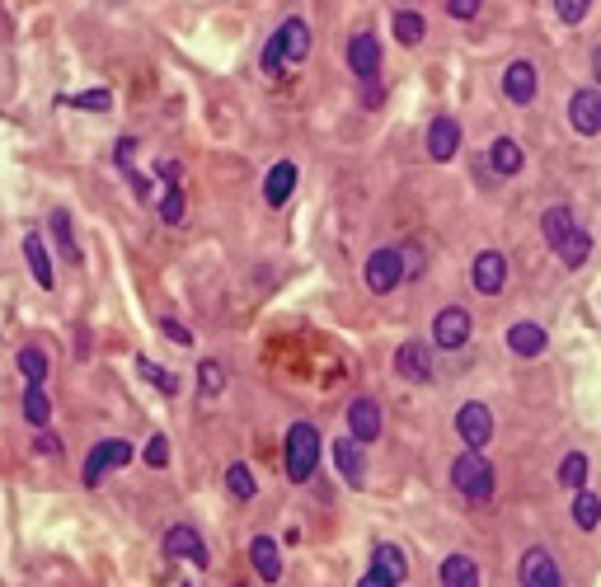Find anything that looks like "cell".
<instances>
[{
    "instance_id": "obj_1",
    "label": "cell",
    "mask_w": 601,
    "mask_h": 587,
    "mask_svg": "<svg viewBox=\"0 0 601 587\" xmlns=\"http://www.w3.org/2000/svg\"><path fill=\"white\" fill-rule=\"evenodd\" d=\"M282 456H287V479L306 484L315 475V465H320V433H315V423H292L287 442H282Z\"/></svg>"
},
{
    "instance_id": "obj_2",
    "label": "cell",
    "mask_w": 601,
    "mask_h": 587,
    "mask_svg": "<svg viewBox=\"0 0 601 587\" xmlns=\"http://www.w3.org/2000/svg\"><path fill=\"white\" fill-rule=\"evenodd\" d=\"M451 484H456V494H465V503H489L494 498V465L479 451H461L451 461Z\"/></svg>"
},
{
    "instance_id": "obj_3",
    "label": "cell",
    "mask_w": 601,
    "mask_h": 587,
    "mask_svg": "<svg viewBox=\"0 0 601 587\" xmlns=\"http://www.w3.org/2000/svg\"><path fill=\"white\" fill-rule=\"evenodd\" d=\"M132 461V447H127L123 437H108V442H94V451L85 456V470H80V479H85V489H99V479L108 475V470H118V465Z\"/></svg>"
},
{
    "instance_id": "obj_4",
    "label": "cell",
    "mask_w": 601,
    "mask_h": 587,
    "mask_svg": "<svg viewBox=\"0 0 601 587\" xmlns=\"http://www.w3.org/2000/svg\"><path fill=\"white\" fill-rule=\"evenodd\" d=\"M362 278H367V287L376 296H386V292H395L404 282V254L400 249H376L367 259V268H362Z\"/></svg>"
},
{
    "instance_id": "obj_5",
    "label": "cell",
    "mask_w": 601,
    "mask_h": 587,
    "mask_svg": "<svg viewBox=\"0 0 601 587\" xmlns=\"http://www.w3.org/2000/svg\"><path fill=\"white\" fill-rule=\"evenodd\" d=\"M456 433H461V442L470 451L479 447H489V437H494V414H489V404H461V414H456Z\"/></svg>"
},
{
    "instance_id": "obj_6",
    "label": "cell",
    "mask_w": 601,
    "mask_h": 587,
    "mask_svg": "<svg viewBox=\"0 0 601 587\" xmlns=\"http://www.w3.org/2000/svg\"><path fill=\"white\" fill-rule=\"evenodd\" d=\"M517 583L522 587H564V573H559L555 555L550 550H526L522 564H517Z\"/></svg>"
},
{
    "instance_id": "obj_7",
    "label": "cell",
    "mask_w": 601,
    "mask_h": 587,
    "mask_svg": "<svg viewBox=\"0 0 601 587\" xmlns=\"http://www.w3.org/2000/svg\"><path fill=\"white\" fill-rule=\"evenodd\" d=\"M465 339H470V310L465 306L437 310V320H432V343L447 348V353H456V348H465Z\"/></svg>"
},
{
    "instance_id": "obj_8",
    "label": "cell",
    "mask_w": 601,
    "mask_h": 587,
    "mask_svg": "<svg viewBox=\"0 0 601 587\" xmlns=\"http://www.w3.org/2000/svg\"><path fill=\"white\" fill-rule=\"evenodd\" d=\"M470 282H475L479 296H498V292H503V282H508V259H503L498 249H484V254H475Z\"/></svg>"
},
{
    "instance_id": "obj_9",
    "label": "cell",
    "mask_w": 601,
    "mask_h": 587,
    "mask_svg": "<svg viewBox=\"0 0 601 587\" xmlns=\"http://www.w3.org/2000/svg\"><path fill=\"white\" fill-rule=\"evenodd\" d=\"M348 437H353L357 447L381 437V404L371 400V395H357V400L348 404Z\"/></svg>"
},
{
    "instance_id": "obj_10",
    "label": "cell",
    "mask_w": 601,
    "mask_h": 587,
    "mask_svg": "<svg viewBox=\"0 0 601 587\" xmlns=\"http://www.w3.org/2000/svg\"><path fill=\"white\" fill-rule=\"evenodd\" d=\"M165 555L170 559H188L193 569H207V545H202V536L193 531V526H170L165 531Z\"/></svg>"
},
{
    "instance_id": "obj_11",
    "label": "cell",
    "mask_w": 601,
    "mask_h": 587,
    "mask_svg": "<svg viewBox=\"0 0 601 587\" xmlns=\"http://www.w3.org/2000/svg\"><path fill=\"white\" fill-rule=\"evenodd\" d=\"M348 66H353V76H362V80L381 76V43H376V33H353V38H348Z\"/></svg>"
},
{
    "instance_id": "obj_12",
    "label": "cell",
    "mask_w": 601,
    "mask_h": 587,
    "mask_svg": "<svg viewBox=\"0 0 601 587\" xmlns=\"http://www.w3.org/2000/svg\"><path fill=\"white\" fill-rule=\"evenodd\" d=\"M395 371L404 381H432V348L423 339H409L395 348Z\"/></svg>"
},
{
    "instance_id": "obj_13",
    "label": "cell",
    "mask_w": 601,
    "mask_h": 587,
    "mask_svg": "<svg viewBox=\"0 0 601 587\" xmlns=\"http://www.w3.org/2000/svg\"><path fill=\"white\" fill-rule=\"evenodd\" d=\"M371 578H381L386 587H400L404 578H409V559H404V550L400 545H376L371 550Z\"/></svg>"
},
{
    "instance_id": "obj_14",
    "label": "cell",
    "mask_w": 601,
    "mask_h": 587,
    "mask_svg": "<svg viewBox=\"0 0 601 587\" xmlns=\"http://www.w3.org/2000/svg\"><path fill=\"white\" fill-rule=\"evenodd\" d=\"M569 123L573 132H583V137H597L601 132V90H578L569 99Z\"/></svg>"
},
{
    "instance_id": "obj_15",
    "label": "cell",
    "mask_w": 601,
    "mask_h": 587,
    "mask_svg": "<svg viewBox=\"0 0 601 587\" xmlns=\"http://www.w3.org/2000/svg\"><path fill=\"white\" fill-rule=\"evenodd\" d=\"M503 94H508V104L526 109V104L536 99V66H531V62H512L508 71H503Z\"/></svg>"
},
{
    "instance_id": "obj_16",
    "label": "cell",
    "mask_w": 601,
    "mask_h": 587,
    "mask_svg": "<svg viewBox=\"0 0 601 587\" xmlns=\"http://www.w3.org/2000/svg\"><path fill=\"white\" fill-rule=\"evenodd\" d=\"M456 146H461V123H456L451 113L432 118V127H428V155H432V160H451Z\"/></svg>"
},
{
    "instance_id": "obj_17",
    "label": "cell",
    "mask_w": 601,
    "mask_h": 587,
    "mask_svg": "<svg viewBox=\"0 0 601 587\" xmlns=\"http://www.w3.org/2000/svg\"><path fill=\"white\" fill-rule=\"evenodd\" d=\"M334 465H339V475L348 489H362V479H367V461H362V447H357L353 437H339L334 442Z\"/></svg>"
},
{
    "instance_id": "obj_18",
    "label": "cell",
    "mask_w": 601,
    "mask_h": 587,
    "mask_svg": "<svg viewBox=\"0 0 601 587\" xmlns=\"http://www.w3.org/2000/svg\"><path fill=\"white\" fill-rule=\"evenodd\" d=\"M24 259H29L33 282H38L43 292H52V287H57V273H52V259H47V245H43V235L38 231L24 235Z\"/></svg>"
},
{
    "instance_id": "obj_19",
    "label": "cell",
    "mask_w": 601,
    "mask_h": 587,
    "mask_svg": "<svg viewBox=\"0 0 601 587\" xmlns=\"http://www.w3.org/2000/svg\"><path fill=\"white\" fill-rule=\"evenodd\" d=\"M249 564H254V573H259L263 583H278L282 578L278 541H273V536H254V541H249Z\"/></svg>"
},
{
    "instance_id": "obj_20",
    "label": "cell",
    "mask_w": 601,
    "mask_h": 587,
    "mask_svg": "<svg viewBox=\"0 0 601 587\" xmlns=\"http://www.w3.org/2000/svg\"><path fill=\"white\" fill-rule=\"evenodd\" d=\"M437 583L442 587H479V564L470 555H447L442 569H437Z\"/></svg>"
},
{
    "instance_id": "obj_21",
    "label": "cell",
    "mask_w": 601,
    "mask_h": 587,
    "mask_svg": "<svg viewBox=\"0 0 601 587\" xmlns=\"http://www.w3.org/2000/svg\"><path fill=\"white\" fill-rule=\"evenodd\" d=\"M292 188H296V165H292V160H278V165L268 170V179H263L268 207H282V202L292 198Z\"/></svg>"
},
{
    "instance_id": "obj_22",
    "label": "cell",
    "mask_w": 601,
    "mask_h": 587,
    "mask_svg": "<svg viewBox=\"0 0 601 587\" xmlns=\"http://www.w3.org/2000/svg\"><path fill=\"white\" fill-rule=\"evenodd\" d=\"M278 43H282V62H306L310 52V29L301 24V19H287L278 29Z\"/></svg>"
},
{
    "instance_id": "obj_23",
    "label": "cell",
    "mask_w": 601,
    "mask_h": 587,
    "mask_svg": "<svg viewBox=\"0 0 601 587\" xmlns=\"http://www.w3.org/2000/svg\"><path fill=\"white\" fill-rule=\"evenodd\" d=\"M540 231H545V245H550V249L559 254V245H564V240H569V235L578 231V221H573L569 207H550V212L540 217Z\"/></svg>"
},
{
    "instance_id": "obj_24",
    "label": "cell",
    "mask_w": 601,
    "mask_h": 587,
    "mask_svg": "<svg viewBox=\"0 0 601 587\" xmlns=\"http://www.w3.org/2000/svg\"><path fill=\"white\" fill-rule=\"evenodd\" d=\"M508 348H512L517 357H540V353H545V329L531 325V320L512 325V329H508Z\"/></svg>"
},
{
    "instance_id": "obj_25",
    "label": "cell",
    "mask_w": 601,
    "mask_h": 587,
    "mask_svg": "<svg viewBox=\"0 0 601 587\" xmlns=\"http://www.w3.org/2000/svg\"><path fill=\"white\" fill-rule=\"evenodd\" d=\"M47 226H52V240H57V249H62V259L66 263H80V245H76V231H71V212H66V207H57Z\"/></svg>"
},
{
    "instance_id": "obj_26",
    "label": "cell",
    "mask_w": 601,
    "mask_h": 587,
    "mask_svg": "<svg viewBox=\"0 0 601 587\" xmlns=\"http://www.w3.org/2000/svg\"><path fill=\"white\" fill-rule=\"evenodd\" d=\"M489 165H494L498 174H517L526 165V155H522V146H517L512 137H498L494 151H489Z\"/></svg>"
},
{
    "instance_id": "obj_27",
    "label": "cell",
    "mask_w": 601,
    "mask_h": 587,
    "mask_svg": "<svg viewBox=\"0 0 601 587\" xmlns=\"http://www.w3.org/2000/svg\"><path fill=\"white\" fill-rule=\"evenodd\" d=\"M24 418L33 423V433H43L52 423V400L43 395V386H24Z\"/></svg>"
},
{
    "instance_id": "obj_28",
    "label": "cell",
    "mask_w": 601,
    "mask_h": 587,
    "mask_svg": "<svg viewBox=\"0 0 601 587\" xmlns=\"http://www.w3.org/2000/svg\"><path fill=\"white\" fill-rule=\"evenodd\" d=\"M226 489H231L235 503H249V498L259 494V484H254V475H249V465H245V461L226 465Z\"/></svg>"
},
{
    "instance_id": "obj_29",
    "label": "cell",
    "mask_w": 601,
    "mask_h": 587,
    "mask_svg": "<svg viewBox=\"0 0 601 587\" xmlns=\"http://www.w3.org/2000/svg\"><path fill=\"white\" fill-rule=\"evenodd\" d=\"M19 376H24V381H29V386H43L47 381V353L43 348H19Z\"/></svg>"
},
{
    "instance_id": "obj_30",
    "label": "cell",
    "mask_w": 601,
    "mask_h": 587,
    "mask_svg": "<svg viewBox=\"0 0 601 587\" xmlns=\"http://www.w3.org/2000/svg\"><path fill=\"white\" fill-rule=\"evenodd\" d=\"M423 33H428V24H423V15H418V10H395V38H400L404 47L423 43Z\"/></svg>"
},
{
    "instance_id": "obj_31",
    "label": "cell",
    "mask_w": 601,
    "mask_h": 587,
    "mask_svg": "<svg viewBox=\"0 0 601 587\" xmlns=\"http://www.w3.org/2000/svg\"><path fill=\"white\" fill-rule=\"evenodd\" d=\"M587 254H592V235L587 231H573L564 245H559V259H564V268H583Z\"/></svg>"
},
{
    "instance_id": "obj_32",
    "label": "cell",
    "mask_w": 601,
    "mask_h": 587,
    "mask_svg": "<svg viewBox=\"0 0 601 587\" xmlns=\"http://www.w3.org/2000/svg\"><path fill=\"white\" fill-rule=\"evenodd\" d=\"M559 484L583 494V484H587V456L583 451H569V456H564V465H559Z\"/></svg>"
},
{
    "instance_id": "obj_33",
    "label": "cell",
    "mask_w": 601,
    "mask_h": 587,
    "mask_svg": "<svg viewBox=\"0 0 601 587\" xmlns=\"http://www.w3.org/2000/svg\"><path fill=\"white\" fill-rule=\"evenodd\" d=\"M137 371L146 376V381H151L155 390H160V395H179V376H174V371H165V367H155L151 357H141Z\"/></svg>"
},
{
    "instance_id": "obj_34",
    "label": "cell",
    "mask_w": 601,
    "mask_h": 587,
    "mask_svg": "<svg viewBox=\"0 0 601 587\" xmlns=\"http://www.w3.org/2000/svg\"><path fill=\"white\" fill-rule=\"evenodd\" d=\"M573 522L583 526V531H592V526H601V498L597 494H578L573 498Z\"/></svg>"
},
{
    "instance_id": "obj_35",
    "label": "cell",
    "mask_w": 601,
    "mask_h": 587,
    "mask_svg": "<svg viewBox=\"0 0 601 587\" xmlns=\"http://www.w3.org/2000/svg\"><path fill=\"white\" fill-rule=\"evenodd\" d=\"M221 386H226V367L207 357V362L198 367V390H202V395H221Z\"/></svg>"
},
{
    "instance_id": "obj_36",
    "label": "cell",
    "mask_w": 601,
    "mask_h": 587,
    "mask_svg": "<svg viewBox=\"0 0 601 587\" xmlns=\"http://www.w3.org/2000/svg\"><path fill=\"white\" fill-rule=\"evenodd\" d=\"M160 221H170V226L184 221V188H179V184L165 188V198H160Z\"/></svg>"
},
{
    "instance_id": "obj_37",
    "label": "cell",
    "mask_w": 601,
    "mask_h": 587,
    "mask_svg": "<svg viewBox=\"0 0 601 587\" xmlns=\"http://www.w3.org/2000/svg\"><path fill=\"white\" fill-rule=\"evenodd\" d=\"M66 104H76V109H90V113H108V109H113V94H108V90H85V94H66Z\"/></svg>"
},
{
    "instance_id": "obj_38",
    "label": "cell",
    "mask_w": 601,
    "mask_h": 587,
    "mask_svg": "<svg viewBox=\"0 0 601 587\" xmlns=\"http://www.w3.org/2000/svg\"><path fill=\"white\" fill-rule=\"evenodd\" d=\"M141 461L151 465V470H165V465H170V437L155 433L151 442H146V451H141Z\"/></svg>"
},
{
    "instance_id": "obj_39",
    "label": "cell",
    "mask_w": 601,
    "mask_h": 587,
    "mask_svg": "<svg viewBox=\"0 0 601 587\" xmlns=\"http://www.w3.org/2000/svg\"><path fill=\"white\" fill-rule=\"evenodd\" d=\"M259 66H263V76H278V71H282V43H278V33H273V38L263 43Z\"/></svg>"
},
{
    "instance_id": "obj_40",
    "label": "cell",
    "mask_w": 601,
    "mask_h": 587,
    "mask_svg": "<svg viewBox=\"0 0 601 587\" xmlns=\"http://www.w3.org/2000/svg\"><path fill=\"white\" fill-rule=\"evenodd\" d=\"M555 15L564 19V24H578V19L587 15V0H559V5H555Z\"/></svg>"
},
{
    "instance_id": "obj_41",
    "label": "cell",
    "mask_w": 601,
    "mask_h": 587,
    "mask_svg": "<svg viewBox=\"0 0 601 587\" xmlns=\"http://www.w3.org/2000/svg\"><path fill=\"white\" fill-rule=\"evenodd\" d=\"M33 451H38V456H62V437H52L43 428V433L33 437Z\"/></svg>"
},
{
    "instance_id": "obj_42",
    "label": "cell",
    "mask_w": 601,
    "mask_h": 587,
    "mask_svg": "<svg viewBox=\"0 0 601 587\" xmlns=\"http://www.w3.org/2000/svg\"><path fill=\"white\" fill-rule=\"evenodd\" d=\"M160 334H165V339H174L179 348H188V343H193V334H188L179 320H160Z\"/></svg>"
},
{
    "instance_id": "obj_43",
    "label": "cell",
    "mask_w": 601,
    "mask_h": 587,
    "mask_svg": "<svg viewBox=\"0 0 601 587\" xmlns=\"http://www.w3.org/2000/svg\"><path fill=\"white\" fill-rule=\"evenodd\" d=\"M447 15H451V19H475V15H479V0H451Z\"/></svg>"
},
{
    "instance_id": "obj_44",
    "label": "cell",
    "mask_w": 601,
    "mask_h": 587,
    "mask_svg": "<svg viewBox=\"0 0 601 587\" xmlns=\"http://www.w3.org/2000/svg\"><path fill=\"white\" fill-rule=\"evenodd\" d=\"M592 76L601 80V47H597V52H592Z\"/></svg>"
},
{
    "instance_id": "obj_45",
    "label": "cell",
    "mask_w": 601,
    "mask_h": 587,
    "mask_svg": "<svg viewBox=\"0 0 601 587\" xmlns=\"http://www.w3.org/2000/svg\"><path fill=\"white\" fill-rule=\"evenodd\" d=\"M357 587H386V583H381V578H371V573H367V578H362Z\"/></svg>"
},
{
    "instance_id": "obj_46",
    "label": "cell",
    "mask_w": 601,
    "mask_h": 587,
    "mask_svg": "<svg viewBox=\"0 0 601 587\" xmlns=\"http://www.w3.org/2000/svg\"><path fill=\"white\" fill-rule=\"evenodd\" d=\"M235 587H240V583H235Z\"/></svg>"
}]
</instances>
